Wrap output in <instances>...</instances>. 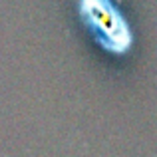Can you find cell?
<instances>
[{"mask_svg":"<svg viewBox=\"0 0 157 157\" xmlns=\"http://www.w3.org/2000/svg\"><path fill=\"white\" fill-rule=\"evenodd\" d=\"M74 8L94 42L111 56H127L135 44V32L115 0H74Z\"/></svg>","mask_w":157,"mask_h":157,"instance_id":"obj_1","label":"cell"}]
</instances>
